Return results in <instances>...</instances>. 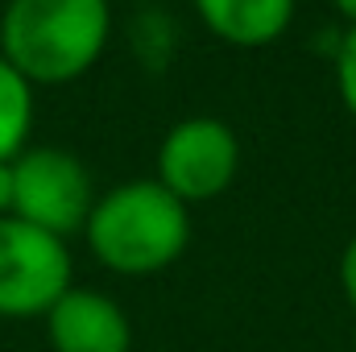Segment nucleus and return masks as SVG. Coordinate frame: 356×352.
Returning <instances> with one entry per match:
<instances>
[{
  "instance_id": "obj_1",
  "label": "nucleus",
  "mask_w": 356,
  "mask_h": 352,
  "mask_svg": "<svg viewBox=\"0 0 356 352\" xmlns=\"http://www.w3.org/2000/svg\"><path fill=\"white\" fill-rule=\"evenodd\" d=\"M108 33V0H8L0 8V58L33 88H58L88 75Z\"/></svg>"
},
{
  "instance_id": "obj_2",
  "label": "nucleus",
  "mask_w": 356,
  "mask_h": 352,
  "mask_svg": "<svg viewBox=\"0 0 356 352\" xmlns=\"http://www.w3.org/2000/svg\"><path fill=\"white\" fill-rule=\"evenodd\" d=\"M83 237L104 269L120 278H154L186 253L191 207L158 178H133L95 199Z\"/></svg>"
},
{
  "instance_id": "obj_3",
  "label": "nucleus",
  "mask_w": 356,
  "mask_h": 352,
  "mask_svg": "<svg viewBox=\"0 0 356 352\" xmlns=\"http://www.w3.org/2000/svg\"><path fill=\"white\" fill-rule=\"evenodd\" d=\"M95 191L88 166L58 145H25L13 158V216L67 241L83 232Z\"/></svg>"
},
{
  "instance_id": "obj_4",
  "label": "nucleus",
  "mask_w": 356,
  "mask_h": 352,
  "mask_svg": "<svg viewBox=\"0 0 356 352\" xmlns=\"http://www.w3.org/2000/svg\"><path fill=\"white\" fill-rule=\"evenodd\" d=\"M67 241L4 216L0 220V319H46L75 286Z\"/></svg>"
},
{
  "instance_id": "obj_5",
  "label": "nucleus",
  "mask_w": 356,
  "mask_h": 352,
  "mask_svg": "<svg viewBox=\"0 0 356 352\" xmlns=\"http://www.w3.org/2000/svg\"><path fill=\"white\" fill-rule=\"evenodd\" d=\"M241 170V141L216 116H186L158 145V182L191 203H207L232 186Z\"/></svg>"
},
{
  "instance_id": "obj_6",
  "label": "nucleus",
  "mask_w": 356,
  "mask_h": 352,
  "mask_svg": "<svg viewBox=\"0 0 356 352\" xmlns=\"http://www.w3.org/2000/svg\"><path fill=\"white\" fill-rule=\"evenodd\" d=\"M46 336L50 352H129L133 349V323L120 311V303L104 290L71 286L50 311H46Z\"/></svg>"
},
{
  "instance_id": "obj_7",
  "label": "nucleus",
  "mask_w": 356,
  "mask_h": 352,
  "mask_svg": "<svg viewBox=\"0 0 356 352\" xmlns=\"http://www.w3.org/2000/svg\"><path fill=\"white\" fill-rule=\"evenodd\" d=\"M199 21L228 46H269L294 21V0H191Z\"/></svg>"
},
{
  "instance_id": "obj_8",
  "label": "nucleus",
  "mask_w": 356,
  "mask_h": 352,
  "mask_svg": "<svg viewBox=\"0 0 356 352\" xmlns=\"http://www.w3.org/2000/svg\"><path fill=\"white\" fill-rule=\"evenodd\" d=\"M33 129V83L0 58V162H13Z\"/></svg>"
},
{
  "instance_id": "obj_9",
  "label": "nucleus",
  "mask_w": 356,
  "mask_h": 352,
  "mask_svg": "<svg viewBox=\"0 0 356 352\" xmlns=\"http://www.w3.org/2000/svg\"><path fill=\"white\" fill-rule=\"evenodd\" d=\"M336 83H340V99L356 116V25L344 29L340 50H336Z\"/></svg>"
},
{
  "instance_id": "obj_10",
  "label": "nucleus",
  "mask_w": 356,
  "mask_h": 352,
  "mask_svg": "<svg viewBox=\"0 0 356 352\" xmlns=\"http://www.w3.org/2000/svg\"><path fill=\"white\" fill-rule=\"evenodd\" d=\"M340 290H344V298H348V307L356 315V232L344 245V253H340Z\"/></svg>"
},
{
  "instance_id": "obj_11",
  "label": "nucleus",
  "mask_w": 356,
  "mask_h": 352,
  "mask_svg": "<svg viewBox=\"0 0 356 352\" xmlns=\"http://www.w3.org/2000/svg\"><path fill=\"white\" fill-rule=\"evenodd\" d=\"M13 216V162H0V220Z\"/></svg>"
},
{
  "instance_id": "obj_12",
  "label": "nucleus",
  "mask_w": 356,
  "mask_h": 352,
  "mask_svg": "<svg viewBox=\"0 0 356 352\" xmlns=\"http://www.w3.org/2000/svg\"><path fill=\"white\" fill-rule=\"evenodd\" d=\"M332 4H336V13H340V17H348V21L356 25V0H332Z\"/></svg>"
},
{
  "instance_id": "obj_13",
  "label": "nucleus",
  "mask_w": 356,
  "mask_h": 352,
  "mask_svg": "<svg viewBox=\"0 0 356 352\" xmlns=\"http://www.w3.org/2000/svg\"><path fill=\"white\" fill-rule=\"evenodd\" d=\"M353 352H356V328H353Z\"/></svg>"
}]
</instances>
